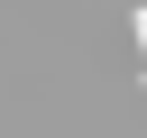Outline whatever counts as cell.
Instances as JSON below:
<instances>
[{
    "label": "cell",
    "mask_w": 147,
    "mask_h": 138,
    "mask_svg": "<svg viewBox=\"0 0 147 138\" xmlns=\"http://www.w3.org/2000/svg\"><path fill=\"white\" fill-rule=\"evenodd\" d=\"M138 55H147V9H138Z\"/></svg>",
    "instance_id": "cell-1"
}]
</instances>
